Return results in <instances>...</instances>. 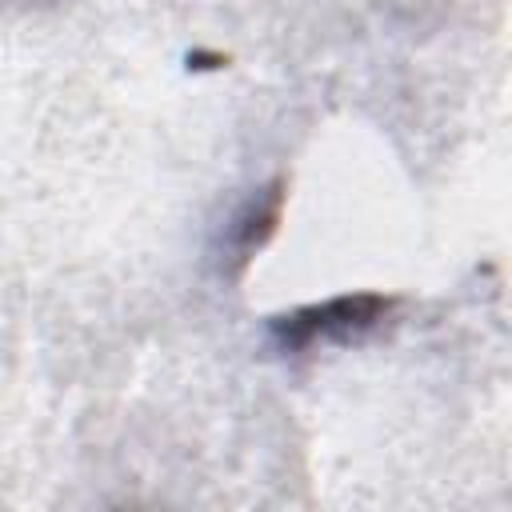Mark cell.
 I'll return each instance as SVG.
<instances>
[{"label": "cell", "mask_w": 512, "mask_h": 512, "mask_svg": "<svg viewBox=\"0 0 512 512\" xmlns=\"http://www.w3.org/2000/svg\"><path fill=\"white\" fill-rule=\"evenodd\" d=\"M388 308H392V300H384V296H336V300L300 308L292 316H280L276 332L284 344L300 348V344H312L320 336H352V332L376 324L380 312H388Z\"/></svg>", "instance_id": "obj_1"}]
</instances>
